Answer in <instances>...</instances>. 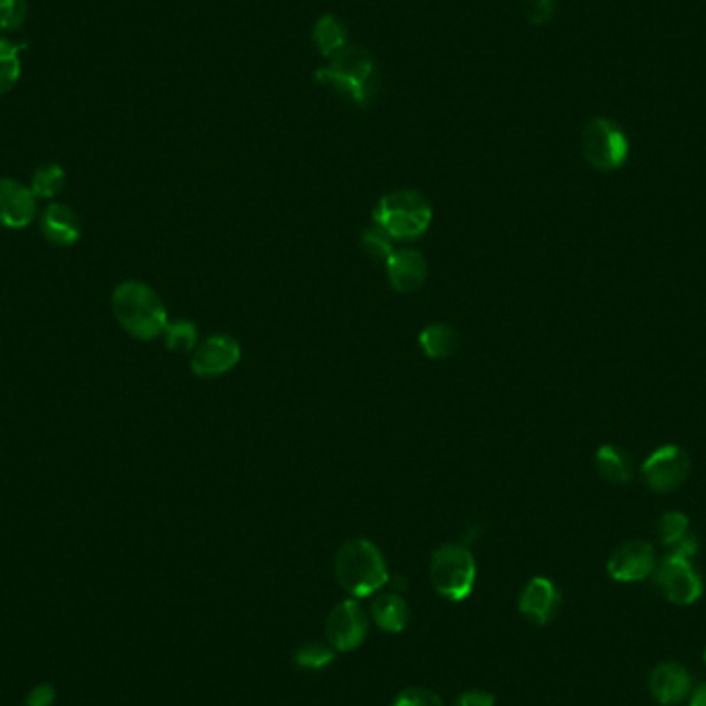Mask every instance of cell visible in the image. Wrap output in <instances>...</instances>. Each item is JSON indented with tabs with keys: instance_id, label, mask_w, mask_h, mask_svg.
<instances>
[{
	"instance_id": "obj_29",
	"label": "cell",
	"mask_w": 706,
	"mask_h": 706,
	"mask_svg": "<svg viewBox=\"0 0 706 706\" xmlns=\"http://www.w3.org/2000/svg\"><path fill=\"white\" fill-rule=\"evenodd\" d=\"M523 9H525V17L530 23L544 25L551 20L556 4H553V0H525Z\"/></svg>"
},
{
	"instance_id": "obj_28",
	"label": "cell",
	"mask_w": 706,
	"mask_h": 706,
	"mask_svg": "<svg viewBox=\"0 0 706 706\" xmlns=\"http://www.w3.org/2000/svg\"><path fill=\"white\" fill-rule=\"evenodd\" d=\"M391 706H445L442 698L426 687H405L397 694Z\"/></svg>"
},
{
	"instance_id": "obj_16",
	"label": "cell",
	"mask_w": 706,
	"mask_h": 706,
	"mask_svg": "<svg viewBox=\"0 0 706 706\" xmlns=\"http://www.w3.org/2000/svg\"><path fill=\"white\" fill-rule=\"evenodd\" d=\"M41 234L54 246H73L81 238L77 214L62 203H52L41 217Z\"/></svg>"
},
{
	"instance_id": "obj_7",
	"label": "cell",
	"mask_w": 706,
	"mask_h": 706,
	"mask_svg": "<svg viewBox=\"0 0 706 706\" xmlns=\"http://www.w3.org/2000/svg\"><path fill=\"white\" fill-rule=\"evenodd\" d=\"M655 581L667 599L675 606H692L703 597V579L692 569L690 560L667 553L655 569Z\"/></svg>"
},
{
	"instance_id": "obj_9",
	"label": "cell",
	"mask_w": 706,
	"mask_h": 706,
	"mask_svg": "<svg viewBox=\"0 0 706 706\" xmlns=\"http://www.w3.org/2000/svg\"><path fill=\"white\" fill-rule=\"evenodd\" d=\"M368 636V618L355 599L341 601L327 618V641L339 653H350Z\"/></svg>"
},
{
	"instance_id": "obj_20",
	"label": "cell",
	"mask_w": 706,
	"mask_h": 706,
	"mask_svg": "<svg viewBox=\"0 0 706 706\" xmlns=\"http://www.w3.org/2000/svg\"><path fill=\"white\" fill-rule=\"evenodd\" d=\"M313 41L322 57L333 59L337 52H341L345 48L348 34H345L343 23L337 17L322 15L314 25Z\"/></svg>"
},
{
	"instance_id": "obj_33",
	"label": "cell",
	"mask_w": 706,
	"mask_h": 706,
	"mask_svg": "<svg viewBox=\"0 0 706 706\" xmlns=\"http://www.w3.org/2000/svg\"><path fill=\"white\" fill-rule=\"evenodd\" d=\"M705 664H706V650H705Z\"/></svg>"
},
{
	"instance_id": "obj_18",
	"label": "cell",
	"mask_w": 706,
	"mask_h": 706,
	"mask_svg": "<svg viewBox=\"0 0 706 706\" xmlns=\"http://www.w3.org/2000/svg\"><path fill=\"white\" fill-rule=\"evenodd\" d=\"M419 345L430 360H445L459 352L461 337L449 325H430L419 334Z\"/></svg>"
},
{
	"instance_id": "obj_24",
	"label": "cell",
	"mask_w": 706,
	"mask_h": 706,
	"mask_svg": "<svg viewBox=\"0 0 706 706\" xmlns=\"http://www.w3.org/2000/svg\"><path fill=\"white\" fill-rule=\"evenodd\" d=\"M657 531H659L661 544H664L666 548H671L673 544H678L682 537H686L687 533H690V521H687V516L684 512L671 510V512H666V514L659 519Z\"/></svg>"
},
{
	"instance_id": "obj_3",
	"label": "cell",
	"mask_w": 706,
	"mask_h": 706,
	"mask_svg": "<svg viewBox=\"0 0 706 706\" xmlns=\"http://www.w3.org/2000/svg\"><path fill=\"white\" fill-rule=\"evenodd\" d=\"M374 221L394 240H415L430 228V200L417 191H397L380 198Z\"/></svg>"
},
{
	"instance_id": "obj_23",
	"label": "cell",
	"mask_w": 706,
	"mask_h": 706,
	"mask_svg": "<svg viewBox=\"0 0 706 706\" xmlns=\"http://www.w3.org/2000/svg\"><path fill=\"white\" fill-rule=\"evenodd\" d=\"M163 337H166L168 350L186 353L195 350L198 334H196V327L191 320H174V322H168Z\"/></svg>"
},
{
	"instance_id": "obj_26",
	"label": "cell",
	"mask_w": 706,
	"mask_h": 706,
	"mask_svg": "<svg viewBox=\"0 0 706 706\" xmlns=\"http://www.w3.org/2000/svg\"><path fill=\"white\" fill-rule=\"evenodd\" d=\"M27 0H0V29L17 32L27 21Z\"/></svg>"
},
{
	"instance_id": "obj_1",
	"label": "cell",
	"mask_w": 706,
	"mask_h": 706,
	"mask_svg": "<svg viewBox=\"0 0 706 706\" xmlns=\"http://www.w3.org/2000/svg\"><path fill=\"white\" fill-rule=\"evenodd\" d=\"M112 311L120 327L141 341H151L166 331L168 313L161 297L141 281H124L112 294Z\"/></svg>"
},
{
	"instance_id": "obj_31",
	"label": "cell",
	"mask_w": 706,
	"mask_h": 706,
	"mask_svg": "<svg viewBox=\"0 0 706 706\" xmlns=\"http://www.w3.org/2000/svg\"><path fill=\"white\" fill-rule=\"evenodd\" d=\"M667 549H669V553H673V556H680V558H686V560H690V558H694L696 551H698V541H696L694 535L687 533L686 537H682L678 544H673L671 548Z\"/></svg>"
},
{
	"instance_id": "obj_21",
	"label": "cell",
	"mask_w": 706,
	"mask_h": 706,
	"mask_svg": "<svg viewBox=\"0 0 706 706\" xmlns=\"http://www.w3.org/2000/svg\"><path fill=\"white\" fill-rule=\"evenodd\" d=\"M20 48L13 41L0 38V96L9 94L20 83Z\"/></svg>"
},
{
	"instance_id": "obj_4",
	"label": "cell",
	"mask_w": 706,
	"mask_h": 706,
	"mask_svg": "<svg viewBox=\"0 0 706 706\" xmlns=\"http://www.w3.org/2000/svg\"><path fill=\"white\" fill-rule=\"evenodd\" d=\"M331 60V66L316 71L314 78L355 104L373 98L374 60L362 48H343Z\"/></svg>"
},
{
	"instance_id": "obj_25",
	"label": "cell",
	"mask_w": 706,
	"mask_h": 706,
	"mask_svg": "<svg viewBox=\"0 0 706 706\" xmlns=\"http://www.w3.org/2000/svg\"><path fill=\"white\" fill-rule=\"evenodd\" d=\"M333 659L334 653L331 648L316 645V643L297 648L294 655L295 667H300L304 671H320V669L331 666Z\"/></svg>"
},
{
	"instance_id": "obj_32",
	"label": "cell",
	"mask_w": 706,
	"mask_h": 706,
	"mask_svg": "<svg viewBox=\"0 0 706 706\" xmlns=\"http://www.w3.org/2000/svg\"><path fill=\"white\" fill-rule=\"evenodd\" d=\"M690 706H706V682L694 690V694L690 698Z\"/></svg>"
},
{
	"instance_id": "obj_27",
	"label": "cell",
	"mask_w": 706,
	"mask_h": 706,
	"mask_svg": "<svg viewBox=\"0 0 706 706\" xmlns=\"http://www.w3.org/2000/svg\"><path fill=\"white\" fill-rule=\"evenodd\" d=\"M362 242H364L366 253L373 256V258H376V260H385L387 263L391 258L392 253H394L392 251L391 235L387 234L385 230H380L378 226L373 228V230H366Z\"/></svg>"
},
{
	"instance_id": "obj_14",
	"label": "cell",
	"mask_w": 706,
	"mask_h": 706,
	"mask_svg": "<svg viewBox=\"0 0 706 706\" xmlns=\"http://www.w3.org/2000/svg\"><path fill=\"white\" fill-rule=\"evenodd\" d=\"M648 690H650V696L659 705H678L690 696L692 678H690L686 667L673 664V661H666L650 671Z\"/></svg>"
},
{
	"instance_id": "obj_10",
	"label": "cell",
	"mask_w": 706,
	"mask_h": 706,
	"mask_svg": "<svg viewBox=\"0 0 706 706\" xmlns=\"http://www.w3.org/2000/svg\"><path fill=\"white\" fill-rule=\"evenodd\" d=\"M657 569L655 548L648 541L632 539L611 553L608 562L609 576L618 583L645 581Z\"/></svg>"
},
{
	"instance_id": "obj_6",
	"label": "cell",
	"mask_w": 706,
	"mask_h": 706,
	"mask_svg": "<svg viewBox=\"0 0 706 706\" xmlns=\"http://www.w3.org/2000/svg\"><path fill=\"white\" fill-rule=\"evenodd\" d=\"M583 156L588 166L599 172L618 170L628 159V138L624 131L609 118L591 120L581 137Z\"/></svg>"
},
{
	"instance_id": "obj_15",
	"label": "cell",
	"mask_w": 706,
	"mask_h": 706,
	"mask_svg": "<svg viewBox=\"0 0 706 706\" xmlns=\"http://www.w3.org/2000/svg\"><path fill=\"white\" fill-rule=\"evenodd\" d=\"M387 269L391 277V285L401 294H412L419 290L426 281L428 267L424 256L415 251H397L387 260Z\"/></svg>"
},
{
	"instance_id": "obj_13",
	"label": "cell",
	"mask_w": 706,
	"mask_h": 706,
	"mask_svg": "<svg viewBox=\"0 0 706 706\" xmlns=\"http://www.w3.org/2000/svg\"><path fill=\"white\" fill-rule=\"evenodd\" d=\"M560 604H562V595L558 587L546 576H535L525 585L519 597V611L523 613L525 620H530L531 624L548 626L556 618Z\"/></svg>"
},
{
	"instance_id": "obj_22",
	"label": "cell",
	"mask_w": 706,
	"mask_h": 706,
	"mask_svg": "<svg viewBox=\"0 0 706 706\" xmlns=\"http://www.w3.org/2000/svg\"><path fill=\"white\" fill-rule=\"evenodd\" d=\"M64 184H66V174L59 163H44L34 172L32 193L36 198H52L60 195Z\"/></svg>"
},
{
	"instance_id": "obj_2",
	"label": "cell",
	"mask_w": 706,
	"mask_h": 706,
	"mask_svg": "<svg viewBox=\"0 0 706 706\" xmlns=\"http://www.w3.org/2000/svg\"><path fill=\"white\" fill-rule=\"evenodd\" d=\"M334 576L352 597H370L389 583V569L373 541L350 539L334 556Z\"/></svg>"
},
{
	"instance_id": "obj_17",
	"label": "cell",
	"mask_w": 706,
	"mask_h": 706,
	"mask_svg": "<svg viewBox=\"0 0 706 706\" xmlns=\"http://www.w3.org/2000/svg\"><path fill=\"white\" fill-rule=\"evenodd\" d=\"M374 624L387 634H399L410 624V606L397 593H385L373 604Z\"/></svg>"
},
{
	"instance_id": "obj_5",
	"label": "cell",
	"mask_w": 706,
	"mask_h": 706,
	"mask_svg": "<svg viewBox=\"0 0 706 706\" xmlns=\"http://www.w3.org/2000/svg\"><path fill=\"white\" fill-rule=\"evenodd\" d=\"M475 560L467 546L447 544L431 553L430 581L436 593L452 604L467 599L475 587Z\"/></svg>"
},
{
	"instance_id": "obj_11",
	"label": "cell",
	"mask_w": 706,
	"mask_h": 706,
	"mask_svg": "<svg viewBox=\"0 0 706 706\" xmlns=\"http://www.w3.org/2000/svg\"><path fill=\"white\" fill-rule=\"evenodd\" d=\"M240 362V343L230 334H214L196 350L191 368L200 378L230 373Z\"/></svg>"
},
{
	"instance_id": "obj_12",
	"label": "cell",
	"mask_w": 706,
	"mask_h": 706,
	"mask_svg": "<svg viewBox=\"0 0 706 706\" xmlns=\"http://www.w3.org/2000/svg\"><path fill=\"white\" fill-rule=\"evenodd\" d=\"M38 214L32 188L11 178H0V226L9 230L27 228Z\"/></svg>"
},
{
	"instance_id": "obj_19",
	"label": "cell",
	"mask_w": 706,
	"mask_h": 706,
	"mask_svg": "<svg viewBox=\"0 0 706 706\" xmlns=\"http://www.w3.org/2000/svg\"><path fill=\"white\" fill-rule=\"evenodd\" d=\"M595 465H597L599 475L609 484L624 486V484H630V479H632V465H630L626 452L620 451V449H616L611 445H604L597 451Z\"/></svg>"
},
{
	"instance_id": "obj_8",
	"label": "cell",
	"mask_w": 706,
	"mask_h": 706,
	"mask_svg": "<svg viewBox=\"0 0 706 706\" xmlns=\"http://www.w3.org/2000/svg\"><path fill=\"white\" fill-rule=\"evenodd\" d=\"M690 470L692 461L687 452L675 445H666L650 452L643 465V477L650 490L667 494L678 490L686 482Z\"/></svg>"
},
{
	"instance_id": "obj_30",
	"label": "cell",
	"mask_w": 706,
	"mask_h": 706,
	"mask_svg": "<svg viewBox=\"0 0 706 706\" xmlns=\"http://www.w3.org/2000/svg\"><path fill=\"white\" fill-rule=\"evenodd\" d=\"M494 696L486 690H467L461 696H457V701L452 706H494Z\"/></svg>"
}]
</instances>
